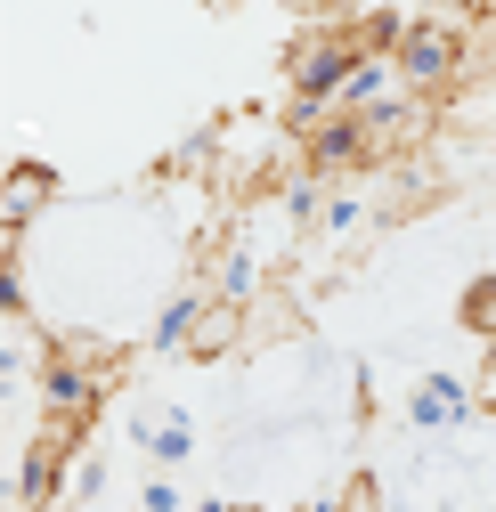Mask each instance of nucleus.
Wrapping results in <instances>:
<instances>
[{
    "instance_id": "1",
    "label": "nucleus",
    "mask_w": 496,
    "mask_h": 512,
    "mask_svg": "<svg viewBox=\"0 0 496 512\" xmlns=\"http://www.w3.org/2000/svg\"><path fill=\"white\" fill-rule=\"evenodd\" d=\"M358 41H350V17H309L293 41H285V98H318V106H342V82L358 74Z\"/></svg>"
},
{
    "instance_id": "2",
    "label": "nucleus",
    "mask_w": 496,
    "mask_h": 512,
    "mask_svg": "<svg viewBox=\"0 0 496 512\" xmlns=\"http://www.w3.org/2000/svg\"><path fill=\"white\" fill-rule=\"evenodd\" d=\"M391 66H399V90H407V98H440V90H456L464 66H472L464 17H407V41L391 49Z\"/></svg>"
},
{
    "instance_id": "3",
    "label": "nucleus",
    "mask_w": 496,
    "mask_h": 512,
    "mask_svg": "<svg viewBox=\"0 0 496 512\" xmlns=\"http://www.w3.org/2000/svg\"><path fill=\"white\" fill-rule=\"evenodd\" d=\"M41 407H49V431H66V439H90L98 407H106V374L90 358H49L41 366Z\"/></svg>"
},
{
    "instance_id": "4",
    "label": "nucleus",
    "mask_w": 496,
    "mask_h": 512,
    "mask_svg": "<svg viewBox=\"0 0 496 512\" xmlns=\"http://www.w3.org/2000/svg\"><path fill=\"white\" fill-rule=\"evenodd\" d=\"M301 155H309V171H326V179H334V171L375 163L383 147H375V122H366V114H342V106H334V122H318V139H309Z\"/></svg>"
},
{
    "instance_id": "5",
    "label": "nucleus",
    "mask_w": 496,
    "mask_h": 512,
    "mask_svg": "<svg viewBox=\"0 0 496 512\" xmlns=\"http://www.w3.org/2000/svg\"><path fill=\"white\" fill-rule=\"evenodd\" d=\"M407 423L415 431H464L472 423V382L448 374V366H431L415 391H407Z\"/></svg>"
},
{
    "instance_id": "6",
    "label": "nucleus",
    "mask_w": 496,
    "mask_h": 512,
    "mask_svg": "<svg viewBox=\"0 0 496 512\" xmlns=\"http://www.w3.org/2000/svg\"><path fill=\"white\" fill-rule=\"evenodd\" d=\"M57 204V171L49 163H9V196H0V244H25V228Z\"/></svg>"
},
{
    "instance_id": "7",
    "label": "nucleus",
    "mask_w": 496,
    "mask_h": 512,
    "mask_svg": "<svg viewBox=\"0 0 496 512\" xmlns=\"http://www.w3.org/2000/svg\"><path fill=\"white\" fill-rule=\"evenodd\" d=\"M261 277H269V261H261L253 244H236V236H228V244H220V261H212V277H204V293L228 301V309H253Z\"/></svg>"
},
{
    "instance_id": "8",
    "label": "nucleus",
    "mask_w": 496,
    "mask_h": 512,
    "mask_svg": "<svg viewBox=\"0 0 496 512\" xmlns=\"http://www.w3.org/2000/svg\"><path fill=\"white\" fill-rule=\"evenodd\" d=\"M139 447H147V464L155 472H179L196 456V423L179 415V407H163V415H139Z\"/></svg>"
},
{
    "instance_id": "9",
    "label": "nucleus",
    "mask_w": 496,
    "mask_h": 512,
    "mask_svg": "<svg viewBox=\"0 0 496 512\" xmlns=\"http://www.w3.org/2000/svg\"><path fill=\"white\" fill-rule=\"evenodd\" d=\"M204 309H212V293H204V285L171 293V301H163V317H155V350H163V358H188V350H196V326H204Z\"/></svg>"
},
{
    "instance_id": "10",
    "label": "nucleus",
    "mask_w": 496,
    "mask_h": 512,
    "mask_svg": "<svg viewBox=\"0 0 496 512\" xmlns=\"http://www.w3.org/2000/svg\"><path fill=\"white\" fill-rule=\"evenodd\" d=\"M456 326H464L480 350L496 342V277H472V285H464V301H456Z\"/></svg>"
},
{
    "instance_id": "11",
    "label": "nucleus",
    "mask_w": 496,
    "mask_h": 512,
    "mask_svg": "<svg viewBox=\"0 0 496 512\" xmlns=\"http://www.w3.org/2000/svg\"><path fill=\"white\" fill-rule=\"evenodd\" d=\"M236 342H244V309L212 301V309H204V326H196V350H188V358H220V350H236Z\"/></svg>"
},
{
    "instance_id": "12",
    "label": "nucleus",
    "mask_w": 496,
    "mask_h": 512,
    "mask_svg": "<svg viewBox=\"0 0 496 512\" xmlns=\"http://www.w3.org/2000/svg\"><path fill=\"white\" fill-rule=\"evenodd\" d=\"M98 488H106V464L74 447V456H66V480H57V512H66V504H90Z\"/></svg>"
},
{
    "instance_id": "13",
    "label": "nucleus",
    "mask_w": 496,
    "mask_h": 512,
    "mask_svg": "<svg viewBox=\"0 0 496 512\" xmlns=\"http://www.w3.org/2000/svg\"><path fill=\"white\" fill-rule=\"evenodd\" d=\"M17 252H25V244H9V252H0V317H9V326L25 317V269H17Z\"/></svg>"
},
{
    "instance_id": "14",
    "label": "nucleus",
    "mask_w": 496,
    "mask_h": 512,
    "mask_svg": "<svg viewBox=\"0 0 496 512\" xmlns=\"http://www.w3.org/2000/svg\"><path fill=\"white\" fill-rule=\"evenodd\" d=\"M318 228H326V236H350V228H366V196H334Z\"/></svg>"
},
{
    "instance_id": "15",
    "label": "nucleus",
    "mask_w": 496,
    "mask_h": 512,
    "mask_svg": "<svg viewBox=\"0 0 496 512\" xmlns=\"http://www.w3.org/2000/svg\"><path fill=\"white\" fill-rule=\"evenodd\" d=\"M147 512H188V504H179V488H171L163 472H147Z\"/></svg>"
},
{
    "instance_id": "16",
    "label": "nucleus",
    "mask_w": 496,
    "mask_h": 512,
    "mask_svg": "<svg viewBox=\"0 0 496 512\" xmlns=\"http://www.w3.org/2000/svg\"><path fill=\"white\" fill-rule=\"evenodd\" d=\"M480 17H488V33H496V0H480Z\"/></svg>"
},
{
    "instance_id": "17",
    "label": "nucleus",
    "mask_w": 496,
    "mask_h": 512,
    "mask_svg": "<svg viewBox=\"0 0 496 512\" xmlns=\"http://www.w3.org/2000/svg\"><path fill=\"white\" fill-rule=\"evenodd\" d=\"M196 512H236V504H220V496H212V504H196Z\"/></svg>"
},
{
    "instance_id": "18",
    "label": "nucleus",
    "mask_w": 496,
    "mask_h": 512,
    "mask_svg": "<svg viewBox=\"0 0 496 512\" xmlns=\"http://www.w3.org/2000/svg\"><path fill=\"white\" fill-rule=\"evenodd\" d=\"M236 512H269V504H236Z\"/></svg>"
}]
</instances>
